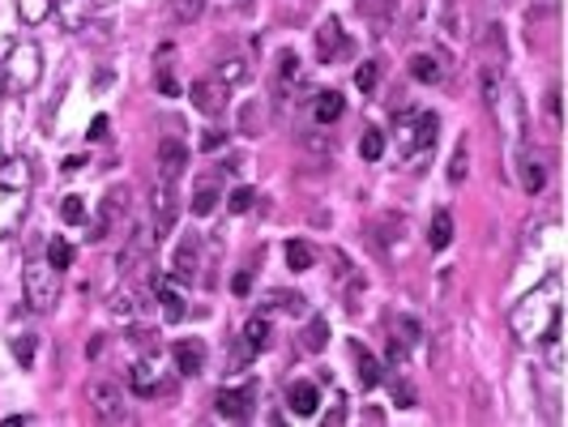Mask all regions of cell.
I'll list each match as a JSON object with an SVG mask.
<instances>
[{"mask_svg": "<svg viewBox=\"0 0 568 427\" xmlns=\"http://www.w3.org/2000/svg\"><path fill=\"white\" fill-rule=\"evenodd\" d=\"M389 368H406V342L389 334Z\"/></svg>", "mask_w": 568, "mask_h": 427, "instance_id": "obj_44", "label": "cell"}, {"mask_svg": "<svg viewBox=\"0 0 568 427\" xmlns=\"http://www.w3.org/2000/svg\"><path fill=\"white\" fill-rule=\"evenodd\" d=\"M547 112H551V120H560V90H551V99H547Z\"/></svg>", "mask_w": 568, "mask_h": 427, "instance_id": "obj_51", "label": "cell"}, {"mask_svg": "<svg viewBox=\"0 0 568 427\" xmlns=\"http://www.w3.org/2000/svg\"><path fill=\"white\" fill-rule=\"evenodd\" d=\"M291 82H300V57H295V52H283V57H278V85H291Z\"/></svg>", "mask_w": 568, "mask_h": 427, "instance_id": "obj_40", "label": "cell"}, {"mask_svg": "<svg viewBox=\"0 0 568 427\" xmlns=\"http://www.w3.org/2000/svg\"><path fill=\"white\" fill-rule=\"evenodd\" d=\"M60 218H64L69 227H82L85 218H90V214H85V201L82 197H64V205H60Z\"/></svg>", "mask_w": 568, "mask_h": 427, "instance_id": "obj_38", "label": "cell"}, {"mask_svg": "<svg viewBox=\"0 0 568 427\" xmlns=\"http://www.w3.org/2000/svg\"><path fill=\"white\" fill-rule=\"evenodd\" d=\"M171 359H175V372L201 376V372H205V359H210V350H205V342L201 338H180L175 346H171Z\"/></svg>", "mask_w": 568, "mask_h": 427, "instance_id": "obj_14", "label": "cell"}, {"mask_svg": "<svg viewBox=\"0 0 568 427\" xmlns=\"http://www.w3.org/2000/svg\"><path fill=\"white\" fill-rule=\"evenodd\" d=\"M244 342H248L253 350H265V346H270V316H253V321L244 325Z\"/></svg>", "mask_w": 568, "mask_h": 427, "instance_id": "obj_33", "label": "cell"}, {"mask_svg": "<svg viewBox=\"0 0 568 427\" xmlns=\"http://www.w3.org/2000/svg\"><path fill=\"white\" fill-rule=\"evenodd\" d=\"M223 142H227V129H205V138H201L205 150H219Z\"/></svg>", "mask_w": 568, "mask_h": 427, "instance_id": "obj_46", "label": "cell"}, {"mask_svg": "<svg viewBox=\"0 0 568 427\" xmlns=\"http://www.w3.org/2000/svg\"><path fill=\"white\" fill-rule=\"evenodd\" d=\"M270 304H274V308H283V313H291V316L308 313L304 295H291V291H274V295H270Z\"/></svg>", "mask_w": 568, "mask_h": 427, "instance_id": "obj_36", "label": "cell"}, {"mask_svg": "<svg viewBox=\"0 0 568 427\" xmlns=\"http://www.w3.org/2000/svg\"><path fill=\"white\" fill-rule=\"evenodd\" d=\"M359 154H364V163H381V154H385V133H381V129H364Z\"/></svg>", "mask_w": 568, "mask_h": 427, "instance_id": "obj_32", "label": "cell"}, {"mask_svg": "<svg viewBox=\"0 0 568 427\" xmlns=\"http://www.w3.org/2000/svg\"><path fill=\"white\" fill-rule=\"evenodd\" d=\"M219 205V184L214 180H201L197 189H193V214H210Z\"/></svg>", "mask_w": 568, "mask_h": 427, "instance_id": "obj_31", "label": "cell"}, {"mask_svg": "<svg viewBox=\"0 0 568 427\" xmlns=\"http://www.w3.org/2000/svg\"><path fill=\"white\" fill-rule=\"evenodd\" d=\"M27 193L30 189H9V184H0V240L4 235H13L18 223L27 218Z\"/></svg>", "mask_w": 568, "mask_h": 427, "instance_id": "obj_13", "label": "cell"}, {"mask_svg": "<svg viewBox=\"0 0 568 427\" xmlns=\"http://www.w3.org/2000/svg\"><path fill=\"white\" fill-rule=\"evenodd\" d=\"M376 82H381V64H376V60H364V64L355 69V85H359L364 94H372V90H376Z\"/></svg>", "mask_w": 568, "mask_h": 427, "instance_id": "obj_37", "label": "cell"}, {"mask_svg": "<svg viewBox=\"0 0 568 427\" xmlns=\"http://www.w3.org/2000/svg\"><path fill=\"white\" fill-rule=\"evenodd\" d=\"M427 244L432 248H449L454 244V214L449 210H436L432 223H427Z\"/></svg>", "mask_w": 568, "mask_h": 427, "instance_id": "obj_21", "label": "cell"}, {"mask_svg": "<svg viewBox=\"0 0 568 427\" xmlns=\"http://www.w3.org/2000/svg\"><path fill=\"white\" fill-rule=\"evenodd\" d=\"M342 424H346V406L338 401V406H334V410L325 415V427H342Z\"/></svg>", "mask_w": 568, "mask_h": 427, "instance_id": "obj_48", "label": "cell"}, {"mask_svg": "<svg viewBox=\"0 0 568 427\" xmlns=\"http://www.w3.org/2000/svg\"><path fill=\"white\" fill-rule=\"evenodd\" d=\"M248 286H253V278H248V274H235L231 291H235V295H248Z\"/></svg>", "mask_w": 568, "mask_h": 427, "instance_id": "obj_50", "label": "cell"}, {"mask_svg": "<svg viewBox=\"0 0 568 427\" xmlns=\"http://www.w3.org/2000/svg\"><path fill=\"white\" fill-rule=\"evenodd\" d=\"M0 94H4V69H0Z\"/></svg>", "mask_w": 568, "mask_h": 427, "instance_id": "obj_52", "label": "cell"}, {"mask_svg": "<svg viewBox=\"0 0 568 427\" xmlns=\"http://www.w3.org/2000/svg\"><path fill=\"white\" fill-rule=\"evenodd\" d=\"M154 299H159V308H163V321L175 325V321H184V291H180V278H154Z\"/></svg>", "mask_w": 568, "mask_h": 427, "instance_id": "obj_15", "label": "cell"}, {"mask_svg": "<svg viewBox=\"0 0 568 427\" xmlns=\"http://www.w3.org/2000/svg\"><path fill=\"white\" fill-rule=\"evenodd\" d=\"M560 274H551L547 283H539L535 291H526L517 304H513L509 313V329L513 338L521 342V346H539L547 334H551V325H560Z\"/></svg>", "mask_w": 568, "mask_h": 427, "instance_id": "obj_1", "label": "cell"}, {"mask_svg": "<svg viewBox=\"0 0 568 427\" xmlns=\"http://www.w3.org/2000/svg\"><path fill=\"white\" fill-rule=\"evenodd\" d=\"M466 167H470V150H466V142H457L454 163H449V184H462V180H466Z\"/></svg>", "mask_w": 568, "mask_h": 427, "instance_id": "obj_41", "label": "cell"}, {"mask_svg": "<svg viewBox=\"0 0 568 427\" xmlns=\"http://www.w3.org/2000/svg\"><path fill=\"white\" fill-rule=\"evenodd\" d=\"M197 270H201V244H197V235L189 231V235L180 240V248H175V278H180V283H193Z\"/></svg>", "mask_w": 568, "mask_h": 427, "instance_id": "obj_17", "label": "cell"}, {"mask_svg": "<svg viewBox=\"0 0 568 427\" xmlns=\"http://www.w3.org/2000/svg\"><path fill=\"white\" fill-rule=\"evenodd\" d=\"M313 261H316V253H313V244H308V240H291V244H286V265H291L295 274L313 270Z\"/></svg>", "mask_w": 568, "mask_h": 427, "instance_id": "obj_27", "label": "cell"}, {"mask_svg": "<svg viewBox=\"0 0 568 427\" xmlns=\"http://www.w3.org/2000/svg\"><path fill=\"white\" fill-rule=\"evenodd\" d=\"M22 295L30 313H52L60 299V270L52 261H30L22 270Z\"/></svg>", "mask_w": 568, "mask_h": 427, "instance_id": "obj_4", "label": "cell"}, {"mask_svg": "<svg viewBox=\"0 0 568 427\" xmlns=\"http://www.w3.org/2000/svg\"><path fill=\"white\" fill-rule=\"evenodd\" d=\"M48 261H52V265H57V270H69V265H73V244H69V240H52V244H48Z\"/></svg>", "mask_w": 568, "mask_h": 427, "instance_id": "obj_39", "label": "cell"}, {"mask_svg": "<svg viewBox=\"0 0 568 427\" xmlns=\"http://www.w3.org/2000/svg\"><path fill=\"white\" fill-rule=\"evenodd\" d=\"M0 69H4V82L13 85V90H34L39 78H43V52L34 43H13L9 60Z\"/></svg>", "mask_w": 568, "mask_h": 427, "instance_id": "obj_5", "label": "cell"}, {"mask_svg": "<svg viewBox=\"0 0 568 427\" xmlns=\"http://www.w3.org/2000/svg\"><path fill=\"white\" fill-rule=\"evenodd\" d=\"M85 398H90V410H94V419H103V424H124V419H129L124 389H120L115 380H94Z\"/></svg>", "mask_w": 568, "mask_h": 427, "instance_id": "obj_7", "label": "cell"}, {"mask_svg": "<svg viewBox=\"0 0 568 427\" xmlns=\"http://www.w3.org/2000/svg\"><path fill=\"white\" fill-rule=\"evenodd\" d=\"M244 73H248V69H244V60H240V57L219 60V69H214V78H219L223 85H235L240 78H244Z\"/></svg>", "mask_w": 568, "mask_h": 427, "instance_id": "obj_35", "label": "cell"}, {"mask_svg": "<svg viewBox=\"0 0 568 427\" xmlns=\"http://www.w3.org/2000/svg\"><path fill=\"white\" fill-rule=\"evenodd\" d=\"M342 112H346V99H342L338 90H316V99H313L316 129H329L334 120H342Z\"/></svg>", "mask_w": 568, "mask_h": 427, "instance_id": "obj_18", "label": "cell"}, {"mask_svg": "<svg viewBox=\"0 0 568 427\" xmlns=\"http://www.w3.org/2000/svg\"><path fill=\"white\" fill-rule=\"evenodd\" d=\"M0 184H9V189H30L27 159H4V163H0Z\"/></svg>", "mask_w": 568, "mask_h": 427, "instance_id": "obj_26", "label": "cell"}, {"mask_svg": "<svg viewBox=\"0 0 568 427\" xmlns=\"http://www.w3.org/2000/svg\"><path fill=\"white\" fill-rule=\"evenodd\" d=\"M517 163H521V189H526L530 197H539L542 184H547V171H542V163L535 159V154H521Z\"/></svg>", "mask_w": 568, "mask_h": 427, "instance_id": "obj_23", "label": "cell"}, {"mask_svg": "<svg viewBox=\"0 0 568 427\" xmlns=\"http://www.w3.org/2000/svg\"><path fill=\"white\" fill-rule=\"evenodd\" d=\"M184 163H189V145L168 138V142H159V171H163V180H180L184 175Z\"/></svg>", "mask_w": 568, "mask_h": 427, "instance_id": "obj_19", "label": "cell"}, {"mask_svg": "<svg viewBox=\"0 0 568 427\" xmlns=\"http://www.w3.org/2000/svg\"><path fill=\"white\" fill-rule=\"evenodd\" d=\"M189 99H193V108H197V112L219 115V112H227L231 85H223L219 78H201V82H193V90H189Z\"/></svg>", "mask_w": 568, "mask_h": 427, "instance_id": "obj_12", "label": "cell"}, {"mask_svg": "<svg viewBox=\"0 0 568 427\" xmlns=\"http://www.w3.org/2000/svg\"><path fill=\"white\" fill-rule=\"evenodd\" d=\"M129 389L142 394V398H154V394H168L171 389V372L163 368L159 355H142L133 368H129Z\"/></svg>", "mask_w": 568, "mask_h": 427, "instance_id": "obj_6", "label": "cell"}, {"mask_svg": "<svg viewBox=\"0 0 568 427\" xmlns=\"http://www.w3.org/2000/svg\"><path fill=\"white\" fill-rule=\"evenodd\" d=\"M154 82H159V94H168V99H180V82L171 78V43L154 57Z\"/></svg>", "mask_w": 568, "mask_h": 427, "instance_id": "obj_24", "label": "cell"}, {"mask_svg": "<svg viewBox=\"0 0 568 427\" xmlns=\"http://www.w3.org/2000/svg\"><path fill=\"white\" fill-rule=\"evenodd\" d=\"M240 124H244V133H261V129H256V103H248V108L240 112Z\"/></svg>", "mask_w": 568, "mask_h": 427, "instance_id": "obj_47", "label": "cell"}, {"mask_svg": "<svg viewBox=\"0 0 568 427\" xmlns=\"http://www.w3.org/2000/svg\"><path fill=\"white\" fill-rule=\"evenodd\" d=\"M351 52V39H346V30H342L338 18H325L321 27H316V57L325 60V64H334Z\"/></svg>", "mask_w": 568, "mask_h": 427, "instance_id": "obj_11", "label": "cell"}, {"mask_svg": "<svg viewBox=\"0 0 568 427\" xmlns=\"http://www.w3.org/2000/svg\"><path fill=\"white\" fill-rule=\"evenodd\" d=\"M253 205H256V193H253V189H235V193L227 197V210H231V214H244V210H253Z\"/></svg>", "mask_w": 568, "mask_h": 427, "instance_id": "obj_43", "label": "cell"}, {"mask_svg": "<svg viewBox=\"0 0 568 427\" xmlns=\"http://www.w3.org/2000/svg\"><path fill=\"white\" fill-rule=\"evenodd\" d=\"M52 13L64 22V30H82L94 13V0H52Z\"/></svg>", "mask_w": 568, "mask_h": 427, "instance_id": "obj_20", "label": "cell"}, {"mask_svg": "<svg viewBox=\"0 0 568 427\" xmlns=\"http://www.w3.org/2000/svg\"><path fill=\"white\" fill-rule=\"evenodd\" d=\"M398 150L410 167H419L427 154L436 150V138H440V120L436 112H424V108H406L398 112Z\"/></svg>", "mask_w": 568, "mask_h": 427, "instance_id": "obj_2", "label": "cell"}, {"mask_svg": "<svg viewBox=\"0 0 568 427\" xmlns=\"http://www.w3.org/2000/svg\"><path fill=\"white\" fill-rule=\"evenodd\" d=\"M325 342H329V321L325 316H313L308 321V329H304V350H325Z\"/></svg>", "mask_w": 568, "mask_h": 427, "instance_id": "obj_30", "label": "cell"}, {"mask_svg": "<svg viewBox=\"0 0 568 427\" xmlns=\"http://www.w3.org/2000/svg\"><path fill=\"white\" fill-rule=\"evenodd\" d=\"M0 163H4V154H0Z\"/></svg>", "mask_w": 568, "mask_h": 427, "instance_id": "obj_53", "label": "cell"}, {"mask_svg": "<svg viewBox=\"0 0 568 427\" xmlns=\"http://www.w3.org/2000/svg\"><path fill=\"white\" fill-rule=\"evenodd\" d=\"M484 85H487V103H491V115H496V124L505 129V138H509L513 154H517V150H521V138H526V108H521L517 90H513L509 82H500L496 73H487Z\"/></svg>", "mask_w": 568, "mask_h": 427, "instance_id": "obj_3", "label": "cell"}, {"mask_svg": "<svg viewBox=\"0 0 568 427\" xmlns=\"http://www.w3.org/2000/svg\"><path fill=\"white\" fill-rule=\"evenodd\" d=\"M18 18L27 27H43L52 18V0H18Z\"/></svg>", "mask_w": 568, "mask_h": 427, "instance_id": "obj_28", "label": "cell"}, {"mask_svg": "<svg viewBox=\"0 0 568 427\" xmlns=\"http://www.w3.org/2000/svg\"><path fill=\"white\" fill-rule=\"evenodd\" d=\"M351 355H355V372H359V385H364V389H376V385H381V364L372 359V350H364L359 342H351Z\"/></svg>", "mask_w": 568, "mask_h": 427, "instance_id": "obj_22", "label": "cell"}, {"mask_svg": "<svg viewBox=\"0 0 568 427\" xmlns=\"http://www.w3.org/2000/svg\"><path fill=\"white\" fill-rule=\"evenodd\" d=\"M410 78H415V82H424V85H436L440 78H445V73H440V60L427 57V52L410 57Z\"/></svg>", "mask_w": 568, "mask_h": 427, "instance_id": "obj_25", "label": "cell"}, {"mask_svg": "<svg viewBox=\"0 0 568 427\" xmlns=\"http://www.w3.org/2000/svg\"><path fill=\"white\" fill-rule=\"evenodd\" d=\"M90 138L99 142V138H108V115H94V124H90Z\"/></svg>", "mask_w": 568, "mask_h": 427, "instance_id": "obj_49", "label": "cell"}, {"mask_svg": "<svg viewBox=\"0 0 568 427\" xmlns=\"http://www.w3.org/2000/svg\"><path fill=\"white\" fill-rule=\"evenodd\" d=\"M171 13H175V22H184V27H193L201 13H205V0H168Z\"/></svg>", "mask_w": 568, "mask_h": 427, "instance_id": "obj_34", "label": "cell"}, {"mask_svg": "<svg viewBox=\"0 0 568 427\" xmlns=\"http://www.w3.org/2000/svg\"><path fill=\"white\" fill-rule=\"evenodd\" d=\"M175 180H159V189H154V227H150V235H154V244H163L168 240L171 223H175Z\"/></svg>", "mask_w": 568, "mask_h": 427, "instance_id": "obj_10", "label": "cell"}, {"mask_svg": "<svg viewBox=\"0 0 568 427\" xmlns=\"http://www.w3.org/2000/svg\"><path fill=\"white\" fill-rule=\"evenodd\" d=\"M13 359H18L22 368H30V364H34V334H22V338H13Z\"/></svg>", "mask_w": 568, "mask_h": 427, "instance_id": "obj_42", "label": "cell"}, {"mask_svg": "<svg viewBox=\"0 0 568 427\" xmlns=\"http://www.w3.org/2000/svg\"><path fill=\"white\" fill-rule=\"evenodd\" d=\"M124 210H129V189H112L108 197L99 201V210H94V218H85V240H108V231L124 218Z\"/></svg>", "mask_w": 568, "mask_h": 427, "instance_id": "obj_8", "label": "cell"}, {"mask_svg": "<svg viewBox=\"0 0 568 427\" xmlns=\"http://www.w3.org/2000/svg\"><path fill=\"white\" fill-rule=\"evenodd\" d=\"M316 406H321V389H316L313 380H291V385H286V410H291V415L313 419Z\"/></svg>", "mask_w": 568, "mask_h": 427, "instance_id": "obj_16", "label": "cell"}, {"mask_svg": "<svg viewBox=\"0 0 568 427\" xmlns=\"http://www.w3.org/2000/svg\"><path fill=\"white\" fill-rule=\"evenodd\" d=\"M389 389H394V401H398V406H415V389H410L406 380L394 376V385H389Z\"/></svg>", "mask_w": 568, "mask_h": 427, "instance_id": "obj_45", "label": "cell"}, {"mask_svg": "<svg viewBox=\"0 0 568 427\" xmlns=\"http://www.w3.org/2000/svg\"><path fill=\"white\" fill-rule=\"evenodd\" d=\"M219 415L231 419V424H248L256 415V385H240V389H219Z\"/></svg>", "mask_w": 568, "mask_h": 427, "instance_id": "obj_9", "label": "cell"}, {"mask_svg": "<svg viewBox=\"0 0 568 427\" xmlns=\"http://www.w3.org/2000/svg\"><path fill=\"white\" fill-rule=\"evenodd\" d=\"M355 9H359L364 18H372V22H376V30H385L389 13H394V0H355Z\"/></svg>", "mask_w": 568, "mask_h": 427, "instance_id": "obj_29", "label": "cell"}]
</instances>
